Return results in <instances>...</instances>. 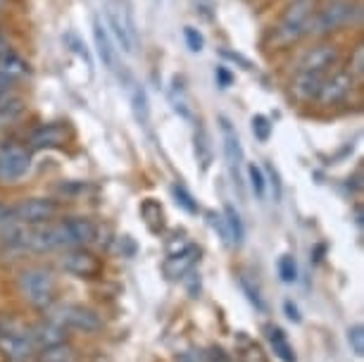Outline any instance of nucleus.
<instances>
[{
    "instance_id": "obj_1",
    "label": "nucleus",
    "mask_w": 364,
    "mask_h": 362,
    "mask_svg": "<svg viewBox=\"0 0 364 362\" xmlns=\"http://www.w3.org/2000/svg\"><path fill=\"white\" fill-rule=\"evenodd\" d=\"M314 12H317V0H293L284 15H281L279 24L274 26V43L291 46L295 41H300L305 33H310Z\"/></svg>"
},
{
    "instance_id": "obj_2",
    "label": "nucleus",
    "mask_w": 364,
    "mask_h": 362,
    "mask_svg": "<svg viewBox=\"0 0 364 362\" xmlns=\"http://www.w3.org/2000/svg\"><path fill=\"white\" fill-rule=\"evenodd\" d=\"M17 289L26 303L50 307L55 298V277L46 267H24L17 275Z\"/></svg>"
},
{
    "instance_id": "obj_3",
    "label": "nucleus",
    "mask_w": 364,
    "mask_h": 362,
    "mask_svg": "<svg viewBox=\"0 0 364 362\" xmlns=\"http://www.w3.org/2000/svg\"><path fill=\"white\" fill-rule=\"evenodd\" d=\"M50 319L58 322L67 331H79V334H98L105 322L93 307L79 305V303H63L55 305L50 310Z\"/></svg>"
},
{
    "instance_id": "obj_4",
    "label": "nucleus",
    "mask_w": 364,
    "mask_h": 362,
    "mask_svg": "<svg viewBox=\"0 0 364 362\" xmlns=\"http://www.w3.org/2000/svg\"><path fill=\"white\" fill-rule=\"evenodd\" d=\"M360 19V5L348 3V0H333L324 10H317L312 17L310 31L312 33H331L343 26L353 24Z\"/></svg>"
},
{
    "instance_id": "obj_5",
    "label": "nucleus",
    "mask_w": 364,
    "mask_h": 362,
    "mask_svg": "<svg viewBox=\"0 0 364 362\" xmlns=\"http://www.w3.org/2000/svg\"><path fill=\"white\" fill-rule=\"evenodd\" d=\"M60 213V203L53 198H24L17 205H12V217L17 224L24 227H41L50 224Z\"/></svg>"
},
{
    "instance_id": "obj_6",
    "label": "nucleus",
    "mask_w": 364,
    "mask_h": 362,
    "mask_svg": "<svg viewBox=\"0 0 364 362\" xmlns=\"http://www.w3.org/2000/svg\"><path fill=\"white\" fill-rule=\"evenodd\" d=\"M107 19H109V26H112L117 43L122 46V50L132 55L136 48H139V33H136L132 10L127 8L124 0H109L107 3Z\"/></svg>"
},
{
    "instance_id": "obj_7",
    "label": "nucleus",
    "mask_w": 364,
    "mask_h": 362,
    "mask_svg": "<svg viewBox=\"0 0 364 362\" xmlns=\"http://www.w3.org/2000/svg\"><path fill=\"white\" fill-rule=\"evenodd\" d=\"M31 169V155L29 150L22 146H0V183L8 186V183L22 181Z\"/></svg>"
},
{
    "instance_id": "obj_8",
    "label": "nucleus",
    "mask_w": 364,
    "mask_h": 362,
    "mask_svg": "<svg viewBox=\"0 0 364 362\" xmlns=\"http://www.w3.org/2000/svg\"><path fill=\"white\" fill-rule=\"evenodd\" d=\"M219 129H222L226 167H229V174H231L233 183L240 188L243 186V146H240L236 127H233L231 119L224 117V115H219Z\"/></svg>"
},
{
    "instance_id": "obj_9",
    "label": "nucleus",
    "mask_w": 364,
    "mask_h": 362,
    "mask_svg": "<svg viewBox=\"0 0 364 362\" xmlns=\"http://www.w3.org/2000/svg\"><path fill=\"white\" fill-rule=\"evenodd\" d=\"M60 270L77 279H98L102 275V262L86 248H70L58 260Z\"/></svg>"
},
{
    "instance_id": "obj_10",
    "label": "nucleus",
    "mask_w": 364,
    "mask_h": 362,
    "mask_svg": "<svg viewBox=\"0 0 364 362\" xmlns=\"http://www.w3.org/2000/svg\"><path fill=\"white\" fill-rule=\"evenodd\" d=\"M0 355L8 362H29L36 355L31 334L24 329H0Z\"/></svg>"
},
{
    "instance_id": "obj_11",
    "label": "nucleus",
    "mask_w": 364,
    "mask_h": 362,
    "mask_svg": "<svg viewBox=\"0 0 364 362\" xmlns=\"http://www.w3.org/2000/svg\"><path fill=\"white\" fill-rule=\"evenodd\" d=\"M338 60H341L338 46H333V43H321V46H317V48H312V50L300 60L298 72L317 74V77H328L333 67L338 65Z\"/></svg>"
},
{
    "instance_id": "obj_12",
    "label": "nucleus",
    "mask_w": 364,
    "mask_h": 362,
    "mask_svg": "<svg viewBox=\"0 0 364 362\" xmlns=\"http://www.w3.org/2000/svg\"><path fill=\"white\" fill-rule=\"evenodd\" d=\"M72 141V127L67 122H46L36 127L29 136V148L46 150V148H63Z\"/></svg>"
},
{
    "instance_id": "obj_13",
    "label": "nucleus",
    "mask_w": 364,
    "mask_h": 362,
    "mask_svg": "<svg viewBox=\"0 0 364 362\" xmlns=\"http://www.w3.org/2000/svg\"><path fill=\"white\" fill-rule=\"evenodd\" d=\"M355 88V79L350 77L348 72H333L321 81V88L317 93V102L319 105H338L353 93Z\"/></svg>"
},
{
    "instance_id": "obj_14",
    "label": "nucleus",
    "mask_w": 364,
    "mask_h": 362,
    "mask_svg": "<svg viewBox=\"0 0 364 362\" xmlns=\"http://www.w3.org/2000/svg\"><path fill=\"white\" fill-rule=\"evenodd\" d=\"M198 260H200V248L188 243V245H183L178 252H171L167 260H164L162 270L169 279H183L188 272H193Z\"/></svg>"
},
{
    "instance_id": "obj_15",
    "label": "nucleus",
    "mask_w": 364,
    "mask_h": 362,
    "mask_svg": "<svg viewBox=\"0 0 364 362\" xmlns=\"http://www.w3.org/2000/svg\"><path fill=\"white\" fill-rule=\"evenodd\" d=\"M29 334H31V341H33V346H36V351H48V348L67 344V329H63L58 322H53L50 317L38 322Z\"/></svg>"
},
{
    "instance_id": "obj_16",
    "label": "nucleus",
    "mask_w": 364,
    "mask_h": 362,
    "mask_svg": "<svg viewBox=\"0 0 364 362\" xmlns=\"http://www.w3.org/2000/svg\"><path fill=\"white\" fill-rule=\"evenodd\" d=\"M127 91H129V102H132V112L136 122L141 127H148L150 122V105H148V93L139 81H134L132 77L127 74Z\"/></svg>"
},
{
    "instance_id": "obj_17",
    "label": "nucleus",
    "mask_w": 364,
    "mask_h": 362,
    "mask_svg": "<svg viewBox=\"0 0 364 362\" xmlns=\"http://www.w3.org/2000/svg\"><path fill=\"white\" fill-rule=\"evenodd\" d=\"M31 74V65L26 60L15 53L12 48L0 53V77L10 79V81H17V79H24Z\"/></svg>"
},
{
    "instance_id": "obj_18",
    "label": "nucleus",
    "mask_w": 364,
    "mask_h": 362,
    "mask_svg": "<svg viewBox=\"0 0 364 362\" xmlns=\"http://www.w3.org/2000/svg\"><path fill=\"white\" fill-rule=\"evenodd\" d=\"M93 38H95V50H98V58L102 60V65L114 72L117 70V50H114L112 38H109V33L105 26H102L100 19L93 22Z\"/></svg>"
},
{
    "instance_id": "obj_19",
    "label": "nucleus",
    "mask_w": 364,
    "mask_h": 362,
    "mask_svg": "<svg viewBox=\"0 0 364 362\" xmlns=\"http://www.w3.org/2000/svg\"><path fill=\"white\" fill-rule=\"evenodd\" d=\"M326 77H317V74H307V72H298L293 79V93L295 98L300 100H317V93L321 88V81Z\"/></svg>"
},
{
    "instance_id": "obj_20",
    "label": "nucleus",
    "mask_w": 364,
    "mask_h": 362,
    "mask_svg": "<svg viewBox=\"0 0 364 362\" xmlns=\"http://www.w3.org/2000/svg\"><path fill=\"white\" fill-rule=\"evenodd\" d=\"M222 217H224V224H226V236H229V243L243 245V241H245V227H243V220H240L238 210L233 208L231 203H226Z\"/></svg>"
},
{
    "instance_id": "obj_21",
    "label": "nucleus",
    "mask_w": 364,
    "mask_h": 362,
    "mask_svg": "<svg viewBox=\"0 0 364 362\" xmlns=\"http://www.w3.org/2000/svg\"><path fill=\"white\" fill-rule=\"evenodd\" d=\"M26 112V100L17 98V95H8V98L0 100V129L15 124L17 119H22Z\"/></svg>"
},
{
    "instance_id": "obj_22",
    "label": "nucleus",
    "mask_w": 364,
    "mask_h": 362,
    "mask_svg": "<svg viewBox=\"0 0 364 362\" xmlns=\"http://www.w3.org/2000/svg\"><path fill=\"white\" fill-rule=\"evenodd\" d=\"M267 336H269V344H272V351L274 355L281 360V362H298V358H295V351L293 346L288 344L286 334L279 329V326H269L267 329Z\"/></svg>"
},
{
    "instance_id": "obj_23",
    "label": "nucleus",
    "mask_w": 364,
    "mask_h": 362,
    "mask_svg": "<svg viewBox=\"0 0 364 362\" xmlns=\"http://www.w3.org/2000/svg\"><path fill=\"white\" fill-rule=\"evenodd\" d=\"M141 217L146 220V227L153 231V234H160V231L164 229V210L155 198H146V201H143Z\"/></svg>"
},
{
    "instance_id": "obj_24",
    "label": "nucleus",
    "mask_w": 364,
    "mask_h": 362,
    "mask_svg": "<svg viewBox=\"0 0 364 362\" xmlns=\"http://www.w3.org/2000/svg\"><path fill=\"white\" fill-rule=\"evenodd\" d=\"M196 158L198 162H200V169H208L210 162H212V143H210V134L208 129H205L203 124L196 127Z\"/></svg>"
},
{
    "instance_id": "obj_25",
    "label": "nucleus",
    "mask_w": 364,
    "mask_h": 362,
    "mask_svg": "<svg viewBox=\"0 0 364 362\" xmlns=\"http://www.w3.org/2000/svg\"><path fill=\"white\" fill-rule=\"evenodd\" d=\"M171 196H174V201H176L178 208L186 210L188 215H198V213H200V205H198L193 193H191V191L183 186V183H174V186H171Z\"/></svg>"
},
{
    "instance_id": "obj_26",
    "label": "nucleus",
    "mask_w": 364,
    "mask_h": 362,
    "mask_svg": "<svg viewBox=\"0 0 364 362\" xmlns=\"http://www.w3.org/2000/svg\"><path fill=\"white\" fill-rule=\"evenodd\" d=\"M63 41H65V46H67V50L74 53V55H77L81 63L88 67V70H93V60H91V55H88V48H86L84 41L77 36V33H72V31L65 33Z\"/></svg>"
},
{
    "instance_id": "obj_27",
    "label": "nucleus",
    "mask_w": 364,
    "mask_h": 362,
    "mask_svg": "<svg viewBox=\"0 0 364 362\" xmlns=\"http://www.w3.org/2000/svg\"><path fill=\"white\" fill-rule=\"evenodd\" d=\"M236 279H238L240 291H243V293H245V298H248V303H250V305H255V310L262 312V310H264V300H262V296H259V289H257V286L252 284L245 275H238Z\"/></svg>"
},
{
    "instance_id": "obj_28",
    "label": "nucleus",
    "mask_w": 364,
    "mask_h": 362,
    "mask_svg": "<svg viewBox=\"0 0 364 362\" xmlns=\"http://www.w3.org/2000/svg\"><path fill=\"white\" fill-rule=\"evenodd\" d=\"M41 362H74V351L67 344L41 351Z\"/></svg>"
},
{
    "instance_id": "obj_29",
    "label": "nucleus",
    "mask_w": 364,
    "mask_h": 362,
    "mask_svg": "<svg viewBox=\"0 0 364 362\" xmlns=\"http://www.w3.org/2000/svg\"><path fill=\"white\" fill-rule=\"evenodd\" d=\"M245 174H248L252 193H255L257 198H264V193H267V176H264L262 169H259L257 165H248Z\"/></svg>"
},
{
    "instance_id": "obj_30",
    "label": "nucleus",
    "mask_w": 364,
    "mask_h": 362,
    "mask_svg": "<svg viewBox=\"0 0 364 362\" xmlns=\"http://www.w3.org/2000/svg\"><path fill=\"white\" fill-rule=\"evenodd\" d=\"M348 74L353 77L355 81H362L364 77V46L357 43L353 55H350V63H348Z\"/></svg>"
},
{
    "instance_id": "obj_31",
    "label": "nucleus",
    "mask_w": 364,
    "mask_h": 362,
    "mask_svg": "<svg viewBox=\"0 0 364 362\" xmlns=\"http://www.w3.org/2000/svg\"><path fill=\"white\" fill-rule=\"evenodd\" d=\"M348 346L357 358H362L364 355V326L362 324H353L348 329Z\"/></svg>"
},
{
    "instance_id": "obj_32",
    "label": "nucleus",
    "mask_w": 364,
    "mask_h": 362,
    "mask_svg": "<svg viewBox=\"0 0 364 362\" xmlns=\"http://www.w3.org/2000/svg\"><path fill=\"white\" fill-rule=\"evenodd\" d=\"M279 277H281V282H286V284H293L295 279H298V265H295L293 255H281Z\"/></svg>"
},
{
    "instance_id": "obj_33",
    "label": "nucleus",
    "mask_w": 364,
    "mask_h": 362,
    "mask_svg": "<svg viewBox=\"0 0 364 362\" xmlns=\"http://www.w3.org/2000/svg\"><path fill=\"white\" fill-rule=\"evenodd\" d=\"M252 134H255V139L259 141V143H267L269 141V136H272V122L264 117V115H255L252 117Z\"/></svg>"
},
{
    "instance_id": "obj_34",
    "label": "nucleus",
    "mask_w": 364,
    "mask_h": 362,
    "mask_svg": "<svg viewBox=\"0 0 364 362\" xmlns=\"http://www.w3.org/2000/svg\"><path fill=\"white\" fill-rule=\"evenodd\" d=\"M183 38H186L188 50L200 53L203 48H205V36L196 29V26H183Z\"/></svg>"
},
{
    "instance_id": "obj_35",
    "label": "nucleus",
    "mask_w": 364,
    "mask_h": 362,
    "mask_svg": "<svg viewBox=\"0 0 364 362\" xmlns=\"http://www.w3.org/2000/svg\"><path fill=\"white\" fill-rule=\"evenodd\" d=\"M222 58H226V60H231V63H236V65H240V70H245V72H250L252 70V63L248 58H243L240 53H233V50H229V48H222Z\"/></svg>"
},
{
    "instance_id": "obj_36",
    "label": "nucleus",
    "mask_w": 364,
    "mask_h": 362,
    "mask_svg": "<svg viewBox=\"0 0 364 362\" xmlns=\"http://www.w3.org/2000/svg\"><path fill=\"white\" fill-rule=\"evenodd\" d=\"M186 291H188V296L191 298H198L200 296V289H203V284H200V275H196V272H188L186 277Z\"/></svg>"
},
{
    "instance_id": "obj_37",
    "label": "nucleus",
    "mask_w": 364,
    "mask_h": 362,
    "mask_svg": "<svg viewBox=\"0 0 364 362\" xmlns=\"http://www.w3.org/2000/svg\"><path fill=\"white\" fill-rule=\"evenodd\" d=\"M215 79H217V86L219 88H229L233 84V74L226 70L224 65H219L217 70H215Z\"/></svg>"
},
{
    "instance_id": "obj_38",
    "label": "nucleus",
    "mask_w": 364,
    "mask_h": 362,
    "mask_svg": "<svg viewBox=\"0 0 364 362\" xmlns=\"http://www.w3.org/2000/svg\"><path fill=\"white\" fill-rule=\"evenodd\" d=\"M12 222H15V217H12V205L0 203V231H3Z\"/></svg>"
},
{
    "instance_id": "obj_39",
    "label": "nucleus",
    "mask_w": 364,
    "mask_h": 362,
    "mask_svg": "<svg viewBox=\"0 0 364 362\" xmlns=\"http://www.w3.org/2000/svg\"><path fill=\"white\" fill-rule=\"evenodd\" d=\"M212 10H215V3H212V0H196L198 15H203L205 19H212Z\"/></svg>"
},
{
    "instance_id": "obj_40",
    "label": "nucleus",
    "mask_w": 364,
    "mask_h": 362,
    "mask_svg": "<svg viewBox=\"0 0 364 362\" xmlns=\"http://www.w3.org/2000/svg\"><path fill=\"white\" fill-rule=\"evenodd\" d=\"M269 183H272V188H274V198L277 201H281V196H284V186H281V179H279V172L274 167H269Z\"/></svg>"
},
{
    "instance_id": "obj_41",
    "label": "nucleus",
    "mask_w": 364,
    "mask_h": 362,
    "mask_svg": "<svg viewBox=\"0 0 364 362\" xmlns=\"http://www.w3.org/2000/svg\"><path fill=\"white\" fill-rule=\"evenodd\" d=\"M210 224H212V227H215V229H219V236L229 241V236H226V224H224V217H222V215L210 213Z\"/></svg>"
},
{
    "instance_id": "obj_42",
    "label": "nucleus",
    "mask_w": 364,
    "mask_h": 362,
    "mask_svg": "<svg viewBox=\"0 0 364 362\" xmlns=\"http://www.w3.org/2000/svg\"><path fill=\"white\" fill-rule=\"evenodd\" d=\"M284 310H286V317L288 319H291V322H295V324H298L300 322V310H298V305H295L293 303V300H286V303H284Z\"/></svg>"
},
{
    "instance_id": "obj_43",
    "label": "nucleus",
    "mask_w": 364,
    "mask_h": 362,
    "mask_svg": "<svg viewBox=\"0 0 364 362\" xmlns=\"http://www.w3.org/2000/svg\"><path fill=\"white\" fill-rule=\"evenodd\" d=\"M10 86H12V81H10V79L0 77V100L8 98V95H10Z\"/></svg>"
},
{
    "instance_id": "obj_44",
    "label": "nucleus",
    "mask_w": 364,
    "mask_h": 362,
    "mask_svg": "<svg viewBox=\"0 0 364 362\" xmlns=\"http://www.w3.org/2000/svg\"><path fill=\"white\" fill-rule=\"evenodd\" d=\"M8 48H10V43H8V38H5V36H3V33H0V53H3V50H8Z\"/></svg>"
},
{
    "instance_id": "obj_45",
    "label": "nucleus",
    "mask_w": 364,
    "mask_h": 362,
    "mask_svg": "<svg viewBox=\"0 0 364 362\" xmlns=\"http://www.w3.org/2000/svg\"><path fill=\"white\" fill-rule=\"evenodd\" d=\"M178 362H191V355H181V360Z\"/></svg>"
},
{
    "instance_id": "obj_46",
    "label": "nucleus",
    "mask_w": 364,
    "mask_h": 362,
    "mask_svg": "<svg viewBox=\"0 0 364 362\" xmlns=\"http://www.w3.org/2000/svg\"><path fill=\"white\" fill-rule=\"evenodd\" d=\"M3 3H5V0H0V5H3Z\"/></svg>"
}]
</instances>
